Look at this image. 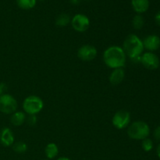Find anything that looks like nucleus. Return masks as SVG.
<instances>
[{
    "mask_svg": "<svg viewBox=\"0 0 160 160\" xmlns=\"http://www.w3.org/2000/svg\"><path fill=\"white\" fill-rule=\"evenodd\" d=\"M14 134L9 128H4L0 131V143L5 147H9L14 144Z\"/></svg>",
    "mask_w": 160,
    "mask_h": 160,
    "instance_id": "obj_11",
    "label": "nucleus"
},
{
    "mask_svg": "<svg viewBox=\"0 0 160 160\" xmlns=\"http://www.w3.org/2000/svg\"><path fill=\"white\" fill-rule=\"evenodd\" d=\"M142 42H143L144 48L151 52L158 50L160 47V38L156 34L148 35L145 38Z\"/></svg>",
    "mask_w": 160,
    "mask_h": 160,
    "instance_id": "obj_10",
    "label": "nucleus"
},
{
    "mask_svg": "<svg viewBox=\"0 0 160 160\" xmlns=\"http://www.w3.org/2000/svg\"><path fill=\"white\" fill-rule=\"evenodd\" d=\"M45 153L48 160L53 159L59 154V148L55 143H49L45 147Z\"/></svg>",
    "mask_w": 160,
    "mask_h": 160,
    "instance_id": "obj_15",
    "label": "nucleus"
},
{
    "mask_svg": "<svg viewBox=\"0 0 160 160\" xmlns=\"http://www.w3.org/2000/svg\"><path fill=\"white\" fill-rule=\"evenodd\" d=\"M128 135L134 140H144L150 134V128L144 121H135L128 127Z\"/></svg>",
    "mask_w": 160,
    "mask_h": 160,
    "instance_id": "obj_3",
    "label": "nucleus"
},
{
    "mask_svg": "<svg viewBox=\"0 0 160 160\" xmlns=\"http://www.w3.org/2000/svg\"><path fill=\"white\" fill-rule=\"evenodd\" d=\"M127 56L122 47L112 45L105 50L103 53V61L108 67L111 69L123 68L126 64Z\"/></svg>",
    "mask_w": 160,
    "mask_h": 160,
    "instance_id": "obj_1",
    "label": "nucleus"
},
{
    "mask_svg": "<svg viewBox=\"0 0 160 160\" xmlns=\"http://www.w3.org/2000/svg\"><path fill=\"white\" fill-rule=\"evenodd\" d=\"M142 148H143L144 151L148 152H150V151H152V148H153V142L150 138H147L142 140Z\"/></svg>",
    "mask_w": 160,
    "mask_h": 160,
    "instance_id": "obj_20",
    "label": "nucleus"
},
{
    "mask_svg": "<svg viewBox=\"0 0 160 160\" xmlns=\"http://www.w3.org/2000/svg\"><path fill=\"white\" fill-rule=\"evenodd\" d=\"M38 119L36 115H29L28 117L26 118V122L29 126H34L37 123Z\"/></svg>",
    "mask_w": 160,
    "mask_h": 160,
    "instance_id": "obj_21",
    "label": "nucleus"
},
{
    "mask_svg": "<svg viewBox=\"0 0 160 160\" xmlns=\"http://www.w3.org/2000/svg\"><path fill=\"white\" fill-rule=\"evenodd\" d=\"M98 54L97 48L92 45H84L80 47L78 51V56L81 60L89 62L95 59Z\"/></svg>",
    "mask_w": 160,
    "mask_h": 160,
    "instance_id": "obj_8",
    "label": "nucleus"
},
{
    "mask_svg": "<svg viewBox=\"0 0 160 160\" xmlns=\"http://www.w3.org/2000/svg\"><path fill=\"white\" fill-rule=\"evenodd\" d=\"M153 135H154L155 139H156V141H160V126L157 127V128L155 129Z\"/></svg>",
    "mask_w": 160,
    "mask_h": 160,
    "instance_id": "obj_22",
    "label": "nucleus"
},
{
    "mask_svg": "<svg viewBox=\"0 0 160 160\" xmlns=\"http://www.w3.org/2000/svg\"><path fill=\"white\" fill-rule=\"evenodd\" d=\"M5 90H6V84H3V83H0V96L3 95Z\"/></svg>",
    "mask_w": 160,
    "mask_h": 160,
    "instance_id": "obj_23",
    "label": "nucleus"
},
{
    "mask_svg": "<svg viewBox=\"0 0 160 160\" xmlns=\"http://www.w3.org/2000/svg\"><path fill=\"white\" fill-rule=\"evenodd\" d=\"M131 4L134 10L138 13H143L149 8L148 0H131Z\"/></svg>",
    "mask_w": 160,
    "mask_h": 160,
    "instance_id": "obj_13",
    "label": "nucleus"
},
{
    "mask_svg": "<svg viewBox=\"0 0 160 160\" xmlns=\"http://www.w3.org/2000/svg\"><path fill=\"white\" fill-rule=\"evenodd\" d=\"M17 4L20 9H31L36 5V0H17Z\"/></svg>",
    "mask_w": 160,
    "mask_h": 160,
    "instance_id": "obj_17",
    "label": "nucleus"
},
{
    "mask_svg": "<svg viewBox=\"0 0 160 160\" xmlns=\"http://www.w3.org/2000/svg\"><path fill=\"white\" fill-rule=\"evenodd\" d=\"M26 114L22 111H16L10 117V122L13 126L20 127L26 121Z\"/></svg>",
    "mask_w": 160,
    "mask_h": 160,
    "instance_id": "obj_14",
    "label": "nucleus"
},
{
    "mask_svg": "<svg viewBox=\"0 0 160 160\" xmlns=\"http://www.w3.org/2000/svg\"><path fill=\"white\" fill-rule=\"evenodd\" d=\"M12 150L17 153H24L28 150V145L23 142H14L12 145Z\"/></svg>",
    "mask_w": 160,
    "mask_h": 160,
    "instance_id": "obj_18",
    "label": "nucleus"
},
{
    "mask_svg": "<svg viewBox=\"0 0 160 160\" xmlns=\"http://www.w3.org/2000/svg\"><path fill=\"white\" fill-rule=\"evenodd\" d=\"M144 23H145V20H144V18L142 16H141L140 14H138V15L134 16L132 20V25L134 29H142L144 26Z\"/></svg>",
    "mask_w": 160,
    "mask_h": 160,
    "instance_id": "obj_19",
    "label": "nucleus"
},
{
    "mask_svg": "<svg viewBox=\"0 0 160 160\" xmlns=\"http://www.w3.org/2000/svg\"><path fill=\"white\" fill-rule=\"evenodd\" d=\"M71 20H70V17L68 14L62 13L60 14L59 17L56 18V24L58 27H60V28H63L66 27L67 25H68L70 23Z\"/></svg>",
    "mask_w": 160,
    "mask_h": 160,
    "instance_id": "obj_16",
    "label": "nucleus"
},
{
    "mask_svg": "<svg viewBox=\"0 0 160 160\" xmlns=\"http://www.w3.org/2000/svg\"><path fill=\"white\" fill-rule=\"evenodd\" d=\"M45 160H48V159H45Z\"/></svg>",
    "mask_w": 160,
    "mask_h": 160,
    "instance_id": "obj_28",
    "label": "nucleus"
},
{
    "mask_svg": "<svg viewBox=\"0 0 160 160\" xmlns=\"http://www.w3.org/2000/svg\"><path fill=\"white\" fill-rule=\"evenodd\" d=\"M131 123V114L127 110H119L114 114L112 123L117 129L122 130L128 128Z\"/></svg>",
    "mask_w": 160,
    "mask_h": 160,
    "instance_id": "obj_6",
    "label": "nucleus"
},
{
    "mask_svg": "<svg viewBox=\"0 0 160 160\" xmlns=\"http://www.w3.org/2000/svg\"><path fill=\"white\" fill-rule=\"evenodd\" d=\"M122 48L124 51L126 56L132 59L141 57L144 51V45L142 40L134 34L127 36L123 41Z\"/></svg>",
    "mask_w": 160,
    "mask_h": 160,
    "instance_id": "obj_2",
    "label": "nucleus"
},
{
    "mask_svg": "<svg viewBox=\"0 0 160 160\" xmlns=\"http://www.w3.org/2000/svg\"><path fill=\"white\" fill-rule=\"evenodd\" d=\"M18 103L17 99L9 94H3L0 96V112L4 114H12L17 111Z\"/></svg>",
    "mask_w": 160,
    "mask_h": 160,
    "instance_id": "obj_5",
    "label": "nucleus"
},
{
    "mask_svg": "<svg viewBox=\"0 0 160 160\" xmlns=\"http://www.w3.org/2000/svg\"><path fill=\"white\" fill-rule=\"evenodd\" d=\"M44 108V102L37 95L28 96L23 102V111L28 115H37Z\"/></svg>",
    "mask_w": 160,
    "mask_h": 160,
    "instance_id": "obj_4",
    "label": "nucleus"
},
{
    "mask_svg": "<svg viewBox=\"0 0 160 160\" xmlns=\"http://www.w3.org/2000/svg\"><path fill=\"white\" fill-rule=\"evenodd\" d=\"M156 153H157L158 157L160 159V143L159 144V145L157 146V148H156Z\"/></svg>",
    "mask_w": 160,
    "mask_h": 160,
    "instance_id": "obj_25",
    "label": "nucleus"
},
{
    "mask_svg": "<svg viewBox=\"0 0 160 160\" xmlns=\"http://www.w3.org/2000/svg\"><path fill=\"white\" fill-rule=\"evenodd\" d=\"M125 77V71L123 68L113 69L112 73L109 75V82L112 85H117L123 81Z\"/></svg>",
    "mask_w": 160,
    "mask_h": 160,
    "instance_id": "obj_12",
    "label": "nucleus"
},
{
    "mask_svg": "<svg viewBox=\"0 0 160 160\" xmlns=\"http://www.w3.org/2000/svg\"><path fill=\"white\" fill-rule=\"evenodd\" d=\"M57 160H71L70 159L67 157H59V159H57Z\"/></svg>",
    "mask_w": 160,
    "mask_h": 160,
    "instance_id": "obj_26",
    "label": "nucleus"
},
{
    "mask_svg": "<svg viewBox=\"0 0 160 160\" xmlns=\"http://www.w3.org/2000/svg\"><path fill=\"white\" fill-rule=\"evenodd\" d=\"M72 28L77 32L82 33L87 31L90 25V20L87 16L84 14H76L70 21Z\"/></svg>",
    "mask_w": 160,
    "mask_h": 160,
    "instance_id": "obj_7",
    "label": "nucleus"
},
{
    "mask_svg": "<svg viewBox=\"0 0 160 160\" xmlns=\"http://www.w3.org/2000/svg\"><path fill=\"white\" fill-rule=\"evenodd\" d=\"M40 1H44V0H40Z\"/></svg>",
    "mask_w": 160,
    "mask_h": 160,
    "instance_id": "obj_27",
    "label": "nucleus"
},
{
    "mask_svg": "<svg viewBox=\"0 0 160 160\" xmlns=\"http://www.w3.org/2000/svg\"><path fill=\"white\" fill-rule=\"evenodd\" d=\"M140 62L148 70H156L159 67V57L151 52H147L141 56Z\"/></svg>",
    "mask_w": 160,
    "mask_h": 160,
    "instance_id": "obj_9",
    "label": "nucleus"
},
{
    "mask_svg": "<svg viewBox=\"0 0 160 160\" xmlns=\"http://www.w3.org/2000/svg\"><path fill=\"white\" fill-rule=\"evenodd\" d=\"M155 20H156V23L160 27V11L156 13V17H155Z\"/></svg>",
    "mask_w": 160,
    "mask_h": 160,
    "instance_id": "obj_24",
    "label": "nucleus"
}]
</instances>
